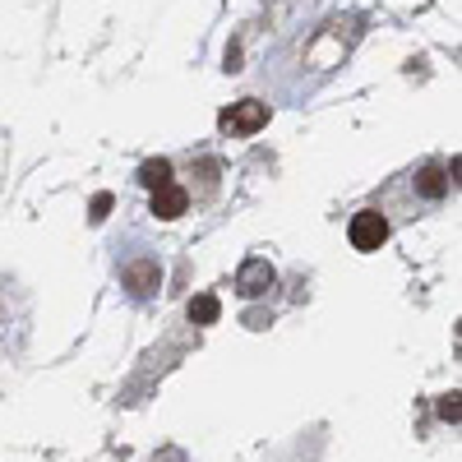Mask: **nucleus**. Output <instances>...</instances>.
<instances>
[{"label": "nucleus", "mask_w": 462, "mask_h": 462, "mask_svg": "<svg viewBox=\"0 0 462 462\" xmlns=\"http://www.w3.org/2000/svg\"><path fill=\"white\" fill-rule=\"evenodd\" d=\"M139 180H143L148 189H158V185H167V180H171V162H162V158H152V162H143V167H139Z\"/></svg>", "instance_id": "5"}, {"label": "nucleus", "mask_w": 462, "mask_h": 462, "mask_svg": "<svg viewBox=\"0 0 462 462\" xmlns=\"http://www.w3.org/2000/svg\"><path fill=\"white\" fill-rule=\"evenodd\" d=\"M217 310H222L217 296H195V300H189V319H195V324H213Z\"/></svg>", "instance_id": "6"}, {"label": "nucleus", "mask_w": 462, "mask_h": 462, "mask_svg": "<svg viewBox=\"0 0 462 462\" xmlns=\"http://www.w3.org/2000/svg\"><path fill=\"white\" fill-rule=\"evenodd\" d=\"M420 189H426V195H430V199H439V195H444V189H448V180H444V171H439V167H430L426 176H420Z\"/></svg>", "instance_id": "7"}, {"label": "nucleus", "mask_w": 462, "mask_h": 462, "mask_svg": "<svg viewBox=\"0 0 462 462\" xmlns=\"http://www.w3.org/2000/svg\"><path fill=\"white\" fill-rule=\"evenodd\" d=\"M106 213H111V195H97V199H93V222H102Z\"/></svg>", "instance_id": "8"}, {"label": "nucleus", "mask_w": 462, "mask_h": 462, "mask_svg": "<svg viewBox=\"0 0 462 462\" xmlns=\"http://www.w3.org/2000/svg\"><path fill=\"white\" fill-rule=\"evenodd\" d=\"M439 416H444V420H457V398H453V402H439Z\"/></svg>", "instance_id": "9"}, {"label": "nucleus", "mask_w": 462, "mask_h": 462, "mask_svg": "<svg viewBox=\"0 0 462 462\" xmlns=\"http://www.w3.org/2000/svg\"><path fill=\"white\" fill-rule=\"evenodd\" d=\"M222 125H226L231 134H254L259 125H268V106H263V102H241V106H231V111L222 116Z\"/></svg>", "instance_id": "2"}, {"label": "nucleus", "mask_w": 462, "mask_h": 462, "mask_svg": "<svg viewBox=\"0 0 462 462\" xmlns=\"http://www.w3.org/2000/svg\"><path fill=\"white\" fill-rule=\"evenodd\" d=\"M273 287V268H268L263 259H250L245 268H241V291L245 296H259V291H268Z\"/></svg>", "instance_id": "4"}, {"label": "nucleus", "mask_w": 462, "mask_h": 462, "mask_svg": "<svg viewBox=\"0 0 462 462\" xmlns=\"http://www.w3.org/2000/svg\"><path fill=\"white\" fill-rule=\"evenodd\" d=\"M346 236H352L356 250H379L389 241V222H383V213H356L352 226H346Z\"/></svg>", "instance_id": "1"}, {"label": "nucleus", "mask_w": 462, "mask_h": 462, "mask_svg": "<svg viewBox=\"0 0 462 462\" xmlns=\"http://www.w3.org/2000/svg\"><path fill=\"white\" fill-rule=\"evenodd\" d=\"M185 204H189V195H185V189H176L171 180L152 189V213H158V217H180Z\"/></svg>", "instance_id": "3"}]
</instances>
